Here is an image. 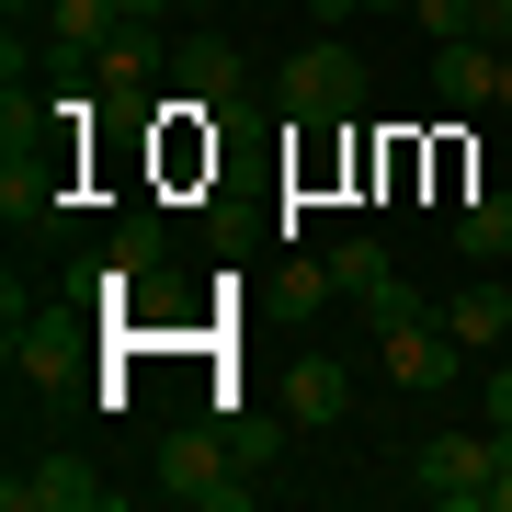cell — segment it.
Wrapping results in <instances>:
<instances>
[{"mask_svg": "<svg viewBox=\"0 0 512 512\" xmlns=\"http://www.w3.org/2000/svg\"><path fill=\"white\" fill-rule=\"evenodd\" d=\"M274 103L296 114V126H353V114H365V57H353L342 35L296 46L285 69H274Z\"/></svg>", "mask_w": 512, "mask_h": 512, "instance_id": "cell-1", "label": "cell"}, {"mask_svg": "<svg viewBox=\"0 0 512 512\" xmlns=\"http://www.w3.org/2000/svg\"><path fill=\"white\" fill-rule=\"evenodd\" d=\"M160 501H183V512H251L262 478H228V444L217 433H171L160 444Z\"/></svg>", "mask_w": 512, "mask_h": 512, "instance_id": "cell-2", "label": "cell"}, {"mask_svg": "<svg viewBox=\"0 0 512 512\" xmlns=\"http://www.w3.org/2000/svg\"><path fill=\"white\" fill-rule=\"evenodd\" d=\"M376 353H387V387H399V399H444V387L467 376V342H456L433 308H421V319H387Z\"/></svg>", "mask_w": 512, "mask_h": 512, "instance_id": "cell-3", "label": "cell"}, {"mask_svg": "<svg viewBox=\"0 0 512 512\" xmlns=\"http://www.w3.org/2000/svg\"><path fill=\"white\" fill-rule=\"evenodd\" d=\"M490 467H501V433H433L410 456V490L444 512H490Z\"/></svg>", "mask_w": 512, "mask_h": 512, "instance_id": "cell-4", "label": "cell"}, {"mask_svg": "<svg viewBox=\"0 0 512 512\" xmlns=\"http://www.w3.org/2000/svg\"><path fill=\"white\" fill-rule=\"evenodd\" d=\"M433 92H444V114H501V46L490 35H444L433 46Z\"/></svg>", "mask_w": 512, "mask_h": 512, "instance_id": "cell-5", "label": "cell"}, {"mask_svg": "<svg viewBox=\"0 0 512 512\" xmlns=\"http://www.w3.org/2000/svg\"><path fill=\"white\" fill-rule=\"evenodd\" d=\"M0 501L12 512H103L114 490L92 478V456H46V467H23V478H0Z\"/></svg>", "mask_w": 512, "mask_h": 512, "instance_id": "cell-6", "label": "cell"}, {"mask_svg": "<svg viewBox=\"0 0 512 512\" xmlns=\"http://www.w3.org/2000/svg\"><path fill=\"white\" fill-rule=\"evenodd\" d=\"M342 410H353V365H330V353H296V365H285V421H296V433H330Z\"/></svg>", "mask_w": 512, "mask_h": 512, "instance_id": "cell-7", "label": "cell"}, {"mask_svg": "<svg viewBox=\"0 0 512 512\" xmlns=\"http://www.w3.org/2000/svg\"><path fill=\"white\" fill-rule=\"evenodd\" d=\"M183 92H194V114H239L251 103V57H239L228 35H194L183 46Z\"/></svg>", "mask_w": 512, "mask_h": 512, "instance_id": "cell-8", "label": "cell"}, {"mask_svg": "<svg viewBox=\"0 0 512 512\" xmlns=\"http://www.w3.org/2000/svg\"><path fill=\"white\" fill-rule=\"evenodd\" d=\"M126 35V12H114V0H46V46H57V69H80L92 80V57Z\"/></svg>", "mask_w": 512, "mask_h": 512, "instance_id": "cell-9", "label": "cell"}, {"mask_svg": "<svg viewBox=\"0 0 512 512\" xmlns=\"http://www.w3.org/2000/svg\"><path fill=\"white\" fill-rule=\"evenodd\" d=\"M433 319H444V330H456V342H467V353H490V342H501V330H512V296L490 285V262H478V285H467V296H433Z\"/></svg>", "mask_w": 512, "mask_h": 512, "instance_id": "cell-10", "label": "cell"}, {"mask_svg": "<svg viewBox=\"0 0 512 512\" xmlns=\"http://www.w3.org/2000/svg\"><path fill=\"white\" fill-rule=\"evenodd\" d=\"M456 251L467 262H512V194H467L456 205Z\"/></svg>", "mask_w": 512, "mask_h": 512, "instance_id": "cell-11", "label": "cell"}, {"mask_svg": "<svg viewBox=\"0 0 512 512\" xmlns=\"http://www.w3.org/2000/svg\"><path fill=\"white\" fill-rule=\"evenodd\" d=\"M330 285H342V296H376V285H399V262H387L376 239H342V251H330Z\"/></svg>", "mask_w": 512, "mask_h": 512, "instance_id": "cell-12", "label": "cell"}, {"mask_svg": "<svg viewBox=\"0 0 512 512\" xmlns=\"http://www.w3.org/2000/svg\"><path fill=\"white\" fill-rule=\"evenodd\" d=\"M114 274H126V285L160 274V217H126V228H114Z\"/></svg>", "mask_w": 512, "mask_h": 512, "instance_id": "cell-13", "label": "cell"}, {"mask_svg": "<svg viewBox=\"0 0 512 512\" xmlns=\"http://www.w3.org/2000/svg\"><path fill=\"white\" fill-rule=\"evenodd\" d=\"M478 410H490V433H512V353H501L490 376H478Z\"/></svg>", "mask_w": 512, "mask_h": 512, "instance_id": "cell-14", "label": "cell"}, {"mask_svg": "<svg viewBox=\"0 0 512 512\" xmlns=\"http://www.w3.org/2000/svg\"><path fill=\"white\" fill-rule=\"evenodd\" d=\"M319 296H330V262H296V274H285V308H296V319H308V308H319Z\"/></svg>", "mask_w": 512, "mask_h": 512, "instance_id": "cell-15", "label": "cell"}, {"mask_svg": "<svg viewBox=\"0 0 512 512\" xmlns=\"http://www.w3.org/2000/svg\"><path fill=\"white\" fill-rule=\"evenodd\" d=\"M421 308H433V296H410V285H376V296H365V319H376V330H387V319H421Z\"/></svg>", "mask_w": 512, "mask_h": 512, "instance_id": "cell-16", "label": "cell"}, {"mask_svg": "<svg viewBox=\"0 0 512 512\" xmlns=\"http://www.w3.org/2000/svg\"><path fill=\"white\" fill-rule=\"evenodd\" d=\"M478 35H490V46H512V0H478Z\"/></svg>", "mask_w": 512, "mask_h": 512, "instance_id": "cell-17", "label": "cell"}, {"mask_svg": "<svg viewBox=\"0 0 512 512\" xmlns=\"http://www.w3.org/2000/svg\"><path fill=\"white\" fill-rule=\"evenodd\" d=\"M114 12H126V23H171L183 0H114Z\"/></svg>", "mask_w": 512, "mask_h": 512, "instance_id": "cell-18", "label": "cell"}, {"mask_svg": "<svg viewBox=\"0 0 512 512\" xmlns=\"http://www.w3.org/2000/svg\"><path fill=\"white\" fill-rule=\"evenodd\" d=\"M308 12H319V23H353V12H365V0H308Z\"/></svg>", "mask_w": 512, "mask_h": 512, "instance_id": "cell-19", "label": "cell"}, {"mask_svg": "<svg viewBox=\"0 0 512 512\" xmlns=\"http://www.w3.org/2000/svg\"><path fill=\"white\" fill-rule=\"evenodd\" d=\"M501 114H512V46H501Z\"/></svg>", "mask_w": 512, "mask_h": 512, "instance_id": "cell-20", "label": "cell"}, {"mask_svg": "<svg viewBox=\"0 0 512 512\" xmlns=\"http://www.w3.org/2000/svg\"><path fill=\"white\" fill-rule=\"evenodd\" d=\"M365 12H410V0H365Z\"/></svg>", "mask_w": 512, "mask_h": 512, "instance_id": "cell-21", "label": "cell"}, {"mask_svg": "<svg viewBox=\"0 0 512 512\" xmlns=\"http://www.w3.org/2000/svg\"><path fill=\"white\" fill-rule=\"evenodd\" d=\"M183 12H194V23H205V12H217V0H183Z\"/></svg>", "mask_w": 512, "mask_h": 512, "instance_id": "cell-22", "label": "cell"}]
</instances>
